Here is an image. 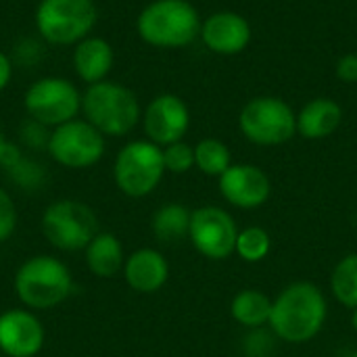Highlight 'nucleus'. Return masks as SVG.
Instances as JSON below:
<instances>
[{
	"label": "nucleus",
	"instance_id": "obj_22",
	"mask_svg": "<svg viewBox=\"0 0 357 357\" xmlns=\"http://www.w3.org/2000/svg\"><path fill=\"white\" fill-rule=\"evenodd\" d=\"M232 165V153L220 138H203L195 144V167L209 176L220 178Z\"/></svg>",
	"mask_w": 357,
	"mask_h": 357
},
{
	"label": "nucleus",
	"instance_id": "obj_1",
	"mask_svg": "<svg viewBox=\"0 0 357 357\" xmlns=\"http://www.w3.org/2000/svg\"><path fill=\"white\" fill-rule=\"evenodd\" d=\"M326 318L328 301L324 291L310 280H297L284 287L274 299L268 328L282 343L303 345L322 333Z\"/></svg>",
	"mask_w": 357,
	"mask_h": 357
},
{
	"label": "nucleus",
	"instance_id": "obj_26",
	"mask_svg": "<svg viewBox=\"0 0 357 357\" xmlns=\"http://www.w3.org/2000/svg\"><path fill=\"white\" fill-rule=\"evenodd\" d=\"M17 228V209L6 190L0 188V243L8 241Z\"/></svg>",
	"mask_w": 357,
	"mask_h": 357
},
{
	"label": "nucleus",
	"instance_id": "obj_16",
	"mask_svg": "<svg viewBox=\"0 0 357 357\" xmlns=\"http://www.w3.org/2000/svg\"><path fill=\"white\" fill-rule=\"evenodd\" d=\"M123 278L132 291L142 295H153L165 287L169 278V264L161 251L144 247L126 257Z\"/></svg>",
	"mask_w": 357,
	"mask_h": 357
},
{
	"label": "nucleus",
	"instance_id": "obj_32",
	"mask_svg": "<svg viewBox=\"0 0 357 357\" xmlns=\"http://www.w3.org/2000/svg\"><path fill=\"white\" fill-rule=\"evenodd\" d=\"M349 357H357V351H356V354H351V356H349Z\"/></svg>",
	"mask_w": 357,
	"mask_h": 357
},
{
	"label": "nucleus",
	"instance_id": "obj_30",
	"mask_svg": "<svg viewBox=\"0 0 357 357\" xmlns=\"http://www.w3.org/2000/svg\"><path fill=\"white\" fill-rule=\"evenodd\" d=\"M6 149H8V142H6V138H4V134H2V130H0V163H2V157H4V153H6Z\"/></svg>",
	"mask_w": 357,
	"mask_h": 357
},
{
	"label": "nucleus",
	"instance_id": "obj_15",
	"mask_svg": "<svg viewBox=\"0 0 357 357\" xmlns=\"http://www.w3.org/2000/svg\"><path fill=\"white\" fill-rule=\"evenodd\" d=\"M44 326L29 310L0 314V351L6 357H33L44 347Z\"/></svg>",
	"mask_w": 357,
	"mask_h": 357
},
{
	"label": "nucleus",
	"instance_id": "obj_25",
	"mask_svg": "<svg viewBox=\"0 0 357 357\" xmlns=\"http://www.w3.org/2000/svg\"><path fill=\"white\" fill-rule=\"evenodd\" d=\"M163 163H165V172L169 174L180 176L190 172L195 167V146H190L184 140L163 146Z\"/></svg>",
	"mask_w": 357,
	"mask_h": 357
},
{
	"label": "nucleus",
	"instance_id": "obj_17",
	"mask_svg": "<svg viewBox=\"0 0 357 357\" xmlns=\"http://www.w3.org/2000/svg\"><path fill=\"white\" fill-rule=\"evenodd\" d=\"M343 123V107L328 96L312 98L297 113V134L305 140L333 136Z\"/></svg>",
	"mask_w": 357,
	"mask_h": 357
},
{
	"label": "nucleus",
	"instance_id": "obj_9",
	"mask_svg": "<svg viewBox=\"0 0 357 357\" xmlns=\"http://www.w3.org/2000/svg\"><path fill=\"white\" fill-rule=\"evenodd\" d=\"M23 107L36 123L56 128L77 119L82 111V94L77 86L65 77H40L25 90Z\"/></svg>",
	"mask_w": 357,
	"mask_h": 357
},
{
	"label": "nucleus",
	"instance_id": "obj_10",
	"mask_svg": "<svg viewBox=\"0 0 357 357\" xmlns=\"http://www.w3.org/2000/svg\"><path fill=\"white\" fill-rule=\"evenodd\" d=\"M46 149L59 165L86 169L102 159L105 136L86 119H71L50 132Z\"/></svg>",
	"mask_w": 357,
	"mask_h": 357
},
{
	"label": "nucleus",
	"instance_id": "obj_18",
	"mask_svg": "<svg viewBox=\"0 0 357 357\" xmlns=\"http://www.w3.org/2000/svg\"><path fill=\"white\" fill-rule=\"evenodd\" d=\"M113 63H115V52L105 38L88 36L82 42H77L73 48L75 75L88 86L107 79L109 71L113 69Z\"/></svg>",
	"mask_w": 357,
	"mask_h": 357
},
{
	"label": "nucleus",
	"instance_id": "obj_12",
	"mask_svg": "<svg viewBox=\"0 0 357 357\" xmlns=\"http://www.w3.org/2000/svg\"><path fill=\"white\" fill-rule=\"evenodd\" d=\"M142 128L146 140L161 149L180 142L190 128V109L178 94H159L142 111Z\"/></svg>",
	"mask_w": 357,
	"mask_h": 357
},
{
	"label": "nucleus",
	"instance_id": "obj_6",
	"mask_svg": "<svg viewBox=\"0 0 357 357\" xmlns=\"http://www.w3.org/2000/svg\"><path fill=\"white\" fill-rule=\"evenodd\" d=\"M98 21L94 0H40L36 6V27L54 46L77 44L90 36Z\"/></svg>",
	"mask_w": 357,
	"mask_h": 357
},
{
	"label": "nucleus",
	"instance_id": "obj_20",
	"mask_svg": "<svg viewBox=\"0 0 357 357\" xmlns=\"http://www.w3.org/2000/svg\"><path fill=\"white\" fill-rule=\"evenodd\" d=\"M272 299L259 291V289H243L232 297L230 303V316L236 324L249 328V331H257V328H266L270 324V316H272Z\"/></svg>",
	"mask_w": 357,
	"mask_h": 357
},
{
	"label": "nucleus",
	"instance_id": "obj_7",
	"mask_svg": "<svg viewBox=\"0 0 357 357\" xmlns=\"http://www.w3.org/2000/svg\"><path fill=\"white\" fill-rule=\"evenodd\" d=\"M163 149L151 140H132L115 157L113 178L117 188L130 199L149 197L163 180Z\"/></svg>",
	"mask_w": 357,
	"mask_h": 357
},
{
	"label": "nucleus",
	"instance_id": "obj_21",
	"mask_svg": "<svg viewBox=\"0 0 357 357\" xmlns=\"http://www.w3.org/2000/svg\"><path fill=\"white\" fill-rule=\"evenodd\" d=\"M192 211L182 203H165L151 218V230L163 245H174L188 238Z\"/></svg>",
	"mask_w": 357,
	"mask_h": 357
},
{
	"label": "nucleus",
	"instance_id": "obj_4",
	"mask_svg": "<svg viewBox=\"0 0 357 357\" xmlns=\"http://www.w3.org/2000/svg\"><path fill=\"white\" fill-rule=\"evenodd\" d=\"M73 291L69 268L52 255H36L23 261L15 274V293L29 310H52Z\"/></svg>",
	"mask_w": 357,
	"mask_h": 357
},
{
	"label": "nucleus",
	"instance_id": "obj_14",
	"mask_svg": "<svg viewBox=\"0 0 357 357\" xmlns=\"http://www.w3.org/2000/svg\"><path fill=\"white\" fill-rule=\"evenodd\" d=\"M199 38L220 56H234L241 54L253 38L251 23L236 10H215L201 23Z\"/></svg>",
	"mask_w": 357,
	"mask_h": 357
},
{
	"label": "nucleus",
	"instance_id": "obj_13",
	"mask_svg": "<svg viewBox=\"0 0 357 357\" xmlns=\"http://www.w3.org/2000/svg\"><path fill=\"white\" fill-rule=\"evenodd\" d=\"M218 188L228 205L245 211L264 207L272 197L268 174L251 163H232L218 178Z\"/></svg>",
	"mask_w": 357,
	"mask_h": 357
},
{
	"label": "nucleus",
	"instance_id": "obj_5",
	"mask_svg": "<svg viewBox=\"0 0 357 357\" xmlns=\"http://www.w3.org/2000/svg\"><path fill=\"white\" fill-rule=\"evenodd\" d=\"M243 136L257 146H280L297 136V113L280 96H255L238 113Z\"/></svg>",
	"mask_w": 357,
	"mask_h": 357
},
{
	"label": "nucleus",
	"instance_id": "obj_2",
	"mask_svg": "<svg viewBox=\"0 0 357 357\" xmlns=\"http://www.w3.org/2000/svg\"><path fill=\"white\" fill-rule=\"evenodd\" d=\"M201 15L188 0H153L138 19L136 31L149 46L184 48L201 33Z\"/></svg>",
	"mask_w": 357,
	"mask_h": 357
},
{
	"label": "nucleus",
	"instance_id": "obj_19",
	"mask_svg": "<svg viewBox=\"0 0 357 357\" xmlns=\"http://www.w3.org/2000/svg\"><path fill=\"white\" fill-rule=\"evenodd\" d=\"M86 264L96 278H113L123 272L126 253L121 241L111 232H98L86 247Z\"/></svg>",
	"mask_w": 357,
	"mask_h": 357
},
{
	"label": "nucleus",
	"instance_id": "obj_27",
	"mask_svg": "<svg viewBox=\"0 0 357 357\" xmlns=\"http://www.w3.org/2000/svg\"><path fill=\"white\" fill-rule=\"evenodd\" d=\"M274 333H266L264 328H257V331H251V335L247 337V343H245V354L247 357H270L272 349H274Z\"/></svg>",
	"mask_w": 357,
	"mask_h": 357
},
{
	"label": "nucleus",
	"instance_id": "obj_11",
	"mask_svg": "<svg viewBox=\"0 0 357 357\" xmlns=\"http://www.w3.org/2000/svg\"><path fill=\"white\" fill-rule=\"evenodd\" d=\"M238 236V226L234 218L218 207V205H203L192 209L188 238L197 253L211 261H224L234 255Z\"/></svg>",
	"mask_w": 357,
	"mask_h": 357
},
{
	"label": "nucleus",
	"instance_id": "obj_23",
	"mask_svg": "<svg viewBox=\"0 0 357 357\" xmlns=\"http://www.w3.org/2000/svg\"><path fill=\"white\" fill-rule=\"evenodd\" d=\"M333 297L347 310L357 307V253L341 257L331 274Z\"/></svg>",
	"mask_w": 357,
	"mask_h": 357
},
{
	"label": "nucleus",
	"instance_id": "obj_3",
	"mask_svg": "<svg viewBox=\"0 0 357 357\" xmlns=\"http://www.w3.org/2000/svg\"><path fill=\"white\" fill-rule=\"evenodd\" d=\"M82 111L102 136H128L142 119L136 94L117 82L102 79L90 84L82 94Z\"/></svg>",
	"mask_w": 357,
	"mask_h": 357
},
{
	"label": "nucleus",
	"instance_id": "obj_8",
	"mask_svg": "<svg viewBox=\"0 0 357 357\" xmlns=\"http://www.w3.org/2000/svg\"><path fill=\"white\" fill-rule=\"evenodd\" d=\"M44 238L61 251H82L98 234V218L79 201L61 199L46 207L42 213Z\"/></svg>",
	"mask_w": 357,
	"mask_h": 357
},
{
	"label": "nucleus",
	"instance_id": "obj_24",
	"mask_svg": "<svg viewBox=\"0 0 357 357\" xmlns=\"http://www.w3.org/2000/svg\"><path fill=\"white\" fill-rule=\"evenodd\" d=\"M272 251V236L261 226H249L238 230L234 253L247 261V264H259L264 261Z\"/></svg>",
	"mask_w": 357,
	"mask_h": 357
},
{
	"label": "nucleus",
	"instance_id": "obj_31",
	"mask_svg": "<svg viewBox=\"0 0 357 357\" xmlns=\"http://www.w3.org/2000/svg\"><path fill=\"white\" fill-rule=\"evenodd\" d=\"M351 326H354V331L357 333V307L351 310Z\"/></svg>",
	"mask_w": 357,
	"mask_h": 357
},
{
	"label": "nucleus",
	"instance_id": "obj_29",
	"mask_svg": "<svg viewBox=\"0 0 357 357\" xmlns=\"http://www.w3.org/2000/svg\"><path fill=\"white\" fill-rule=\"evenodd\" d=\"M10 77H13V63H10V59L0 50V92L10 84Z\"/></svg>",
	"mask_w": 357,
	"mask_h": 357
},
{
	"label": "nucleus",
	"instance_id": "obj_28",
	"mask_svg": "<svg viewBox=\"0 0 357 357\" xmlns=\"http://www.w3.org/2000/svg\"><path fill=\"white\" fill-rule=\"evenodd\" d=\"M335 75L345 82V84H356L357 82V52L343 54L337 65H335Z\"/></svg>",
	"mask_w": 357,
	"mask_h": 357
}]
</instances>
